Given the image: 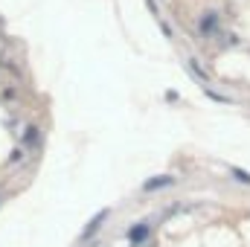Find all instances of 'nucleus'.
<instances>
[{
	"label": "nucleus",
	"instance_id": "nucleus-1",
	"mask_svg": "<svg viewBox=\"0 0 250 247\" xmlns=\"http://www.w3.org/2000/svg\"><path fill=\"white\" fill-rule=\"evenodd\" d=\"M172 184H175V178H172V175H160L157 181H146L143 189H146V192H151V189H163V186H172Z\"/></svg>",
	"mask_w": 250,
	"mask_h": 247
},
{
	"label": "nucleus",
	"instance_id": "nucleus-2",
	"mask_svg": "<svg viewBox=\"0 0 250 247\" xmlns=\"http://www.w3.org/2000/svg\"><path fill=\"white\" fill-rule=\"evenodd\" d=\"M146 236H148V221H143L140 227H134V230L128 233V242H134V245H140V242H143Z\"/></svg>",
	"mask_w": 250,
	"mask_h": 247
},
{
	"label": "nucleus",
	"instance_id": "nucleus-3",
	"mask_svg": "<svg viewBox=\"0 0 250 247\" xmlns=\"http://www.w3.org/2000/svg\"><path fill=\"white\" fill-rule=\"evenodd\" d=\"M105 218H108V212H102V215H96V218H93V221L87 224V230H84V239H87V236H93V233H96V227H99V224H102Z\"/></svg>",
	"mask_w": 250,
	"mask_h": 247
},
{
	"label": "nucleus",
	"instance_id": "nucleus-4",
	"mask_svg": "<svg viewBox=\"0 0 250 247\" xmlns=\"http://www.w3.org/2000/svg\"><path fill=\"white\" fill-rule=\"evenodd\" d=\"M233 175H236V181H242V184H250V175H248V172H239V169H233Z\"/></svg>",
	"mask_w": 250,
	"mask_h": 247
}]
</instances>
